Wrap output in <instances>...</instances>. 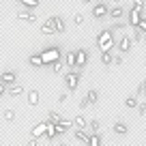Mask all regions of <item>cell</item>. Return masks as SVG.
Here are the masks:
<instances>
[{"instance_id": "ac0fdd59", "label": "cell", "mask_w": 146, "mask_h": 146, "mask_svg": "<svg viewBox=\"0 0 146 146\" xmlns=\"http://www.w3.org/2000/svg\"><path fill=\"white\" fill-rule=\"evenodd\" d=\"M28 62H30L32 67H36V69H39V67H45V62H43V56H41V54H32L30 58H28Z\"/></svg>"}, {"instance_id": "1f68e13d", "label": "cell", "mask_w": 146, "mask_h": 146, "mask_svg": "<svg viewBox=\"0 0 146 146\" xmlns=\"http://www.w3.org/2000/svg\"><path fill=\"white\" fill-rule=\"evenodd\" d=\"M58 125H60V127H62V129H64V131H69V129H71V127H73V120H64V118H62V120H60V123H58Z\"/></svg>"}, {"instance_id": "e575fe53", "label": "cell", "mask_w": 146, "mask_h": 146, "mask_svg": "<svg viewBox=\"0 0 146 146\" xmlns=\"http://www.w3.org/2000/svg\"><path fill=\"white\" fill-rule=\"evenodd\" d=\"M88 105H90V101H88V97H84V99L80 101V108L84 110V108H88Z\"/></svg>"}, {"instance_id": "f35d334b", "label": "cell", "mask_w": 146, "mask_h": 146, "mask_svg": "<svg viewBox=\"0 0 146 146\" xmlns=\"http://www.w3.org/2000/svg\"><path fill=\"white\" fill-rule=\"evenodd\" d=\"M142 92H144V82L140 84V86H137V90H135V95H142Z\"/></svg>"}, {"instance_id": "7402d4cb", "label": "cell", "mask_w": 146, "mask_h": 146, "mask_svg": "<svg viewBox=\"0 0 146 146\" xmlns=\"http://www.w3.org/2000/svg\"><path fill=\"white\" fill-rule=\"evenodd\" d=\"M101 64H105V67L114 64V56H112V52H101Z\"/></svg>"}, {"instance_id": "74e56055", "label": "cell", "mask_w": 146, "mask_h": 146, "mask_svg": "<svg viewBox=\"0 0 146 146\" xmlns=\"http://www.w3.org/2000/svg\"><path fill=\"white\" fill-rule=\"evenodd\" d=\"M137 28H140V30L146 35V17H142V22H140V26H137Z\"/></svg>"}, {"instance_id": "8fae6325", "label": "cell", "mask_w": 146, "mask_h": 146, "mask_svg": "<svg viewBox=\"0 0 146 146\" xmlns=\"http://www.w3.org/2000/svg\"><path fill=\"white\" fill-rule=\"evenodd\" d=\"M73 137L80 142V144H88V137H90V131L88 129H75L73 131Z\"/></svg>"}, {"instance_id": "d6986e66", "label": "cell", "mask_w": 146, "mask_h": 146, "mask_svg": "<svg viewBox=\"0 0 146 146\" xmlns=\"http://www.w3.org/2000/svg\"><path fill=\"white\" fill-rule=\"evenodd\" d=\"M88 123H90V120H86L82 114H78V116H75V120H73L75 129H88Z\"/></svg>"}, {"instance_id": "d6a6232c", "label": "cell", "mask_w": 146, "mask_h": 146, "mask_svg": "<svg viewBox=\"0 0 146 146\" xmlns=\"http://www.w3.org/2000/svg\"><path fill=\"white\" fill-rule=\"evenodd\" d=\"M137 114H142V116L146 114V99H144V101H140V103H137Z\"/></svg>"}, {"instance_id": "6da1fadb", "label": "cell", "mask_w": 146, "mask_h": 146, "mask_svg": "<svg viewBox=\"0 0 146 146\" xmlns=\"http://www.w3.org/2000/svg\"><path fill=\"white\" fill-rule=\"evenodd\" d=\"M97 47H99L101 52H112L118 43H116L114 39V30L112 28H101L99 32H97V39H95Z\"/></svg>"}, {"instance_id": "7bdbcfd3", "label": "cell", "mask_w": 146, "mask_h": 146, "mask_svg": "<svg viewBox=\"0 0 146 146\" xmlns=\"http://www.w3.org/2000/svg\"><path fill=\"white\" fill-rule=\"evenodd\" d=\"M112 2H116V5H120V2H123V0H112Z\"/></svg>"}, {"instance_id": "8992f818", "label": "cell", "mask_w": 146, "mask_h": 146, "mask_svg": "<svg viewBox=\"0 0 146 146\" xmlns=\"http://www.w3.org/2000/svg\"><path fill=\"white\" fill-rule=\"evenodd\" d=\"M110 15V7L105 2H95L92 5V19H103Z\"/></svg>"}, {"instance_id": "44dd1931", "label": "cell", "mask_w": 146, "mask_h": 146, "mask_svg": "<svg viewBox=\"0 0 146 146\" xmlns=\"http://www.w3.org/2000/svg\"><path fill=\"white\" fill-rule=\"evenodd\" d=\"M137 103H140V101H137V95H131V97L125 99V108L127 110H137Z\"/></svg>"}, {"instance_id": "ab89813d", "label": "cell", "mask_w": 146, "mask_h": 146, "mask_svg": "<svg viewBox=\"0 0 146 146\" xmlns=\"http://www.w3.org/2000/svg\"><path fill=\"white\" fill-rule=\"evenodd\" d=\"M114 64H123V56H114Z\"/></svg>"}, {"instance_id": "4316f807", "label": "cell", "mask_w": 146, "mask_h": 146, "mask_svg": "<svg viewBox=\"0 0 146 146\" xmlns=\"http://www.w3.org/2000/svg\"><path fill=\"white\" fill-rule=\"evenodd\" d=\"M56 30H58V35H62V32L67 30V26H64V19H62V17H56Z\"/></svg>"}, {"instance_id": "52a82bcc", "label": "cell", "mask_w": 146, "mask_h": 146, "mask_svg": "<svg viewBox=\"0 0 146 146\" xmlns=\"http://www.w3.org/2000/svg\"><path fill=\"white\" fill-rule=\"evenodd\" d=\"M133 43H135V41H133V36H129V35H123V36L118 39V50L123 52V54H127V52L133 47Z\"/></svg>"}, {"instance_id": "d590c367", "label": "cell", "mask_w": 146, "mask_h": 146, "mask_svg": "<svg viewBox=\"0 0 146 146\" xmlns=\"http://www.w3.org/2000/svg\"><path fill=\"white\" fill-rule=\"evenodd\" d=\"M123 28H127V26H125L123 22H116L114 26H112V30H123Z\"/></svg>"}, {"instance_id": "9a60e30c", "label": "cell", "mask_w": 146, "mask_h": 146, "mask_svg": "<svg viewBox=\"0 0 146 146\" xmlns=\"http://www.w3.org/2000/svg\"><path fill=\"white\" fill-rule=\"evenodd\" d=\"M103 144V137H101L99 131H90V137H88V146H101Z\"/></svg>"}, {"instance_id": "603a6c76", "label": "cell", "mask_w": 146, "mask_h": 146, "mask_svg": "<svg viewBox=\"0 0 146 146\" xmlns=\"http://www.w3.org/2000/svg\"><path fill=\"white\" fill-rule=\"evenodd\" d=\"M86 97H88V101H90V105H95L97 101H99V90H95V88H90V90L86 92Z\"/></svg>"}, {"instance_id": "8d00e7d4", "label": "cell", "mask_w": 146, "mask_h": 146, "mask_svg": "<svg viewBox=\"0 0 146 146\" xmlns=\"http://www.w3.org/2000/svg\"><path fill=\"white\" fill-rule=\"evenodd\" d=\"M131 7H137V9H144V0H133Z\"/></svg>"}, {"instance_id": "5bb4252c", "label": "cell", "mask_w": 146, "mask_h": 146, "mask_svg": "<svg viewBox=\"0 0 146 146\" xmlns=\"http://www.w3.org/2000/svg\"><path fill=\"white\" fill-rule=\"evenodd\" d=\"M0 82H5V84H15L17 82V71H5L2 75H0Z\"/></svg>"}, {"instance_id": "7c38bea8", "label": "cell", "mask_w": 146, "mask_h": 146, "mask_svg": "<svg viewBox=\"0 0 146 146\" xmlns=\"http://www.w3.org/2000/svg\"><path fill=\"white\" fill-rule=\"evenodd\" d=\"M125 13H127V9H125L123 5H116V7L110 9V19H123Z\"/></svg>"}, {"instance_id": "3957f363", "label": "cell", "mask_w": 146, "mask_h": 146, "mask_svg": "<svg viewBox=\"0 0 146 146\" xmlns=\"http://www.w3.org/2000/svg\"><path fill=\"white\" fill-rule=\"evenodd\" d=\"M64 86H67L69 90H78V86H80V69L78 71L71 69V71L64 73Z\"/></svg>"}, {"instance_id": "83f0119b", "label": "cell", "mask_w": 146, "mask_h": 146, "mask_svg": "<svg viewBox=\"0 0 146 146\" xmlns=\"http://www.w3.org/2000/svg\"><path fill=\"white\" fill-rule=\"evenodd\" d=\"M2 116H5L7 123H13V120H15V112H13V110H5V112H2Z\"/></svg>"}, {"instance_id": "ffe728a7", "label": "cell", "mask_w": 146, "mask_h": 146, "mask_svg": "<svg viewBox=\"0 0 146 146\" xmlns=\"http://www.w3.org/2000/svg\"><path fill=\"white\" fill-rule=\"evenodd\" d=\"M22 92H24V88L19 86L17 82H15V84H11V86H9V92H7V97H19Z\"/></svg>"}, {"instance_id": "277c9868", "label": "cell", "mask_w": 146, "mask_h": 146, "mask_svg": "<svg viewBox=\"0 0 146 146\" xmlns=\"http://www.w3.org/2000/svg\"><path fill=\"white\" fill-rule=\"evenodd\" d=\"M142 17H144V9H137V7H131V9L127 11V24H129L131 28L140 26Z\"/></svg>"}, {"instance_id": "f546056e", "label": "cell", "mask_w": 146, "mask_h": 146, "mask_svg": "<svg viewBox=\"0 0 146 146\" xmlns=\"http://www.w3.org/2000/svg\"><path fill=\"white\" fill-rule=\"evenodd\" d=\"M142 39H144V32H142L140 28L135 26V28H133V41L137 43V41H142Z\"/></svg>"}, {"instance_id": "cb8c5ba5", "label": "cell", "mask_w": 146, "mask_h": 146, "mask_svg": "<svg viewBox=\"0 0 146 146\" xmlns=\"http://www.w3.org/2000/svg\"><path fill=\"white\" fill-rule=\"evenodd\" d=\"M19 5H22L24 9H36V7H39V0H19Z\"/></svg>"}, {"instance_id": "9c48e42d", "label": "cell", "mask_w": 146, "mask_h": 146, "mask_svg": "<svg viewBox=\"0 0 146 146\" xmlns=\"http://www.w3.org/2000/svg\"><path fill=\"white\" fill-rule=\"evenodd\" d=\"M15 15H17L19 22H36V15L32 13V9H24L22 7V11H17Z\"/></svg>"}, {"instance_id": "b9f144b4", "label": "cell", "mask_w": 146, "mask_h": 146, "mask_svg": "<svg viewBox=\"0 0 146 146\" xmlns=\"http://www.w3.org/2000/svg\"><path fill=\"white\" fill-rule=\"evenodd\" d=\"M82 2L84 5H92V0H82Z\"/></svg>"}, {"instance_id": "484cf974", "label": "cell", "mask_w": 146, "mask_h": 146, "mask_svg": "<svg viewBox=\"0 0 146 146\" xmlns=\"http://www.w3.org/2000/svg\"><path fill=\"white\" fill-rule=\"evenodd\" d=\"M62 69H64V62L62 60H56V62H52V71L58 75V73H62Z\"/></svg>"}, {"instance_id": "f1b7e54d", "label": "cell", "mask_w": 146, "mask_h": 146, "mask_svg": "<svg viewBox=\"0 0 146 146\" xmlns=\"http://www.w3.org/2000/svg\"><path fill=\"white\" fill-rule=\"evenodd\" d=\"M99 129H101V123L97 118H92L90 123H88V131H99Z\"/></svg>"}, {"instance_id": "30bf717a", "label": "cell", "mask_w": 146, "mask_h": 146, "mask_svg": "<svg viewBox=\"0 0 146 146\" xmlns=\"http://www.w3.org/2000/svg\"><path fill=\"white\" fill-rule=\"evenodd\" d=\"M30 133L35 137H45V133H47V120H45V123H36L35 127L30 129Z\"/></svg>"}, {"instance_id": "836d02e7", "label": "cell", "mask_w": 146, "mask_h": 146, "mask_svg": "<svg viewBox=\"0 0 146 146\" xmlns=\"http://www.w3.org/2000/svg\"><path fill=\"white\" fill-rule=\"evenodd\" d=\"M7 92H9V84H5V82H0V99H2V97H5Z\"/></svg>"}, {"instance_id": "ee69618b", "label": "cell", "mask_w": 146, "mask_h": 146, "mask_svg": "<svg viewBox=\"0 0 146 146\" xmlns=\"http://www.w3.org/2000/svg\"><path fill=\"white\" fill-rule=\"evenodd\" d=\"M144 97H146V80H144Z\"/></svg>"}, {"instance_id": "ba28073f", "label": "cell", "mask_w": 146, "mask_h": 146, "mask_svg": "<svg viewBox=\"0 0 146 146\" xmlns=\"http://www.w3.org/2000/svg\"><path fill=\"white\" fill-rule=\"evenodd\" d=\"M88 64V52L86 50H75V69H84Z\"/></svg>"}, {"instance_id": "d4e9b609", "label": "cell", "mask_w": 146, "mask_h": 146, "mask_svg": "<svg viewBox=\"0 0 146 146\" xmlns=\"http://www.w3.org/2000/svg\"><path fill=\"white\" fill-rule=\"evenodd\" d=\"M47 120H50V123H56V125H58L60 120H62V116H60L58 112H47Z\"/></svg>"}, {"instance_id": "60d3db41", "label": "cell", "mask_w": 146, "mask_h": 146, "mask_svg": "<svg viewBox=\"0 0 146 146\" xmlns=\"http://www.w3.org/2000/svg\"><path fill=\"white\" fill-rule=\"evenodd\" d=\"M67 101V95H58V103H64Z\"/></svg>"}, {"instance_id": "7a4b0ae2", "label": "cell", "mask_w": 146, "mask_h": 146, "mask_svg": "<svg viewBox=\"0 0 146 146\" xmlns=\"http://www.w3.org/2000/svg\"><path fill=\"white\" fill-rule=\"evenodd\" d=\"M41 56H43L45 67H52V62L62 60V50H60V45H50V47H45V50L41 52Z\"/></svg>"}, {"instance_id": "4fadbf2b", "label": "cell", "mask_w": 146, "mask_h": 146, "mask_svg": "<svg viewBox=\"0 0 146 146\" xmlns=\"http://www.w3.org/2000/svg\"><path fill=\"white\" fill-rule=\"evenodd\" d=\"M26 101H28V105L30 108H35V105H39V101H41V95H39V90H28V95H26Z\"/></svg>"}, {"instance_id": "e0dca14e", "label": "cell", "mask_w": 146, "mask_h": 146, "mask_svg": "<svg viewBox=\"0 0 146 146\" xmlns=\"http://www.w3.org/2000/svg\"><path fill=\"white\" fill-rule=\"evenodd\" d=\"M64 64H67L69 69H75V50H69L67 54H64Z\"/></svg>"}, {"instance_id": "4dcf8cb0", "label": "cell", "mask_w": 146, "mask_h": 146, "mask_svg": "<svg viewBox=\"0 0 146 146\" xmlns=\"http://www.w3.org/2000/svg\"><path fill=\"white\" fill-rule=\"evenodd\" d=\"M73 24H75V26H82V24H84V15L75 13V15H73Z\"/></svg>"}, {"instance_id": "5b68a950", "label": "cell", "mask_w": 146, "mask_h": 146, "mask_svg": "<svg viewBox=\"0 0 146 146\" xmlns=\"http://www.w3.org/2000/svg\"><path fill=\"white\" fill-rule=\"evenodd\" d=\"M41 35H45V36L58 35V30H56V15H52V17H47L45 22L41 24Z\"/></svg>"}, {"instance_id": "f6af8a7d", "label": "cell", "mask_w": 146, "mask_h": 146, "mask_svg": "<svg viewBox=\"0 0 146 146\" xmlns=\"http://www.w3.org/2000/svg\"><path fill=\"white\" fill-rule=\"evenodd\" d=\"M144 41H146V35H144Z\"/></svg>"}, {"instance_id": "2e32d148", "label": "cell", "mask_w": 146, "mask_h": 146, "mask_svg": "<svg viewBox=\"0 0 146 146\" xmlns=\"http://www.w3.org/2000/svg\"><path fill=\"white\" fill-rule=\"evenodd\" d=\"M112 131H114L116 135H125V133L129 131V127L123 123V120H116V123H114V127H112Z\"/></svg>"}]
</instances>
